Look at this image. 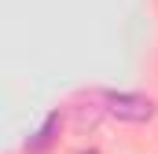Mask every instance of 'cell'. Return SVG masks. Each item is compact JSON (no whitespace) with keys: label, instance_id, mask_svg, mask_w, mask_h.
I'll return each mask as SVG.
<instances>
[{"label":"cell","instance_id":"obj_2","mask_svg":"<svg viewBox=\"0 0 158 154\" xmlns=\"http://www.w3.org/2000/svg\"><path fill=\"white\" fill-rule=\"evenodd\" d=\"M59 128H63V114L55 110V114H48V117H44V125H40L37 132L26 140V151H30V154H44L52 143H55V132H59Z\"/></svg>","mask_w":158,"mask_h":154},{"label":"cell","instance_id":"obj_1","mask_svg":"<svg viewBox=\"0 0 158 154\" xmlns=\"http://www.w3.org/2000/svg\"><path fill=\"white\" fill-rule=\"evenodd\" d=\"M103 110L118 121H129V125H143L155 117V103L140 92H103Z\"/></svg>","mask_w":158,"mask_h":154},{"label":"cell","instance_id":"obj_3","mask_svg":"<svg viewBox=\"0 0 158 154\" xmlns=\"http://www.w3.org/2000/svg\"><path fill=\"white\" fill-rule=\"evenodd\" d=\"M77 154H99V151H96V147H85V151H77Z\"/></svg>","mask_w":158,"mask_h":154}]
</instances>
